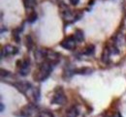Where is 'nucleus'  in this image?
I'll list each match as a JSON object with an SVG mask.
<instances>
[{"instance_id":"2eb2a0df","label":"nucleus","mask_w":126,"mask_h":117,"mask_svg":"<svg viewBox=\"0 0 126 117\" xmlns=\"http://www.w3.org/2000/svg\"><path fill=\"white\" fill-rule=\"evenodd\" d=\"M110 54H109V50L107 49L105 52H104V54H103V58H102V60H103V62H109V60H110V56H109Z\"/></svg>"},{"instance_id":"a211bd4d","label":"nucleus","mask_w":126,"mask_h":117,"mask_svg":"<svg viewBox=\"0 0 126 117\" xmlns=\"http://www.w3.org/2000/svg\"><path fill=\"white\" fill-rule=\"evenodd\" d=\"M93 3H94V0H89V2H88L89 5H92Z\"/></svg>"},{"instance_id":"4468645a","label":"nucleus","mask_w":126,"mask_h":117,"mask_svg":"<svg viewBox=\"0 0 126 117\" xmlns=\"http://www.w3.org/2000/svg\"><path fill=\"white\" fill-rule=\"evenodd\" d=\"M26 40H27V43H26L27 48H28V49H31V48H32V46H33V41H32L31 37H30V36H27V37H26Z\"/></svg>"},{"instance_id":"f8f14e48","label":"nucleus","mask_w":126,"mask_h":117,"mask_svg":"<svg viewBox=\"0 0 126 117\" xmlns=\"http://www.w3.org/2000/svg\"><path fill=\"white\" fill-rule=\"evenodd\" d=\"M36 20H37V14L35 12H32L28 16V19H27L28 22H31V23L34 22V21H36Z\"/></svg>"},{"instance_id":"0eeeda50","label":"nucleus","mask_w":126,"mask_h":117,"mask_svg":"<svg viewBox=\"0 0 126 117\" xmlns=\"http://www.w3.org/2000/svg\"><path fill=\"white\" fill-rule=\"evenodd\" d=\"M15 86L17 87V88L22 92V93H25L27 90H28L30 88V83L28 82H18V83H15Z\"/></svg>"},{"instance_id":"f03ea898","label":"nucleus","mask_w":126,"mask_h":117,"mask_svg":"<svg viewBox=\"0 0 126 117\" xmlns=\"http://www.w3.org/2000/svg\"><path fill=\"white\" fill-rule=\"evenodd\" d=\"M34 110H35V107L32 105H27L21 108V110L20 111V114L22 117H30Z\"/></svg>"},{"instance_id":"20e7f679","label":"nucleus","mask_w":126,"mask_h":117,"mask_svg":"<svg viewBox=\"0 0 126 117\" xmlns=\"http://www.w3.org/2000/svg\"><path fill=\"white\" fill-rule=\"evenodd\" d=\"M61 47L65 49H73L75 48V38L74 37H68L61 43Z\"/></svg>"},{"instance_id":"9d476101","label":"nucleus","mask_w":126,"mask_h":117,"mask_svg":"<svg viewBox=\"0 0 126 117\" xmlns=\"http://www.w3.org/2000/svg\"><path fill=\"white\" fill-rule=\"evenodd\" d=\"M23 5L25 9H32L36 6V0H23Z\"/></svg>"},{"instance_id":"7ed1b4c3","label":"nucleus","mask_w":126,"mask_h":117,"mask_svg":"<svg viewBox=\"0 0 126 117\" xmlns=\"http://www.w3.org/2000/svg\"><path fill=\"white\" fill-rule=\"evenodd\" d=\"M18 49L17 48H15V47H13V46H11V45H6L3 49H2V50H1V58L4 56V54L5 55H10V54H17L18 53Z\"/></svg>"},{"instance_id":"f3484780","label":"nucleus","mask_w":126,"mask_h":117,"mask_svg":"<svg viewBox=\"0 0 126 117\" xmlns=\"http://www.w3.org/2000/svg\"><path fill=\"white\" fill-rule=\"evenodd\" d=\"M70 2H71L72 5H77L80 2V0H70Z\"/></svg>"},{"instance_id":"f257e3e1","label":"nucleus","mask_w":126,"mask_h":117,"mask_svg":"<svg viewBox=\"0 0 126 117\" xmlns=\"http://www.w3.org/2000/svg\"><path fill=\"white\" fill-rule=\"evenodd\" d=\"M50 72H51V65L50 64V62L42 63V65L40 67V70H39V74L36 77L37 80H39V81L45 80L50 76Z\"/></svg>"},{"instance_id":"6ab92c4d","label":"nucleus","mask_w":126,"mask_h":117,"mask_svg":"<svg viewBox=\"0 0 126 117\" xmlns=\"http://www.w3.org/2000/svg\"><path fill=\"white\" fill-rule=\"evenodd\" d=\"M1 111H4V105L1 104Z\"/></svg>"},{"instance_id":"9b49d317","label":"nucleus","mask_w":126,"mask_h":117,"mask_svg":"<svg viewBox=\"0 0 126 117\" xmlns=\"http://www.w3.org/2000/svg\"><path fill=\"white\" fill-rule=\"evenodd\" d=\"M74 38H75V40H76L77 42H79V43L82 42V40H83V33H82V31H81V30H77V31L75 32Z\"/></svg>"},{"instance_id":"6e6552de","label":"nucleus","mask_w":126,"mask_h":117,"mask_svg":"<svg viewBox=\"0 0 126 117\" xmlns=\"http://www.w3.org/2000/svg\"><path fill=\"white\" fill-rule=\"evenodd\" d=\"M92 69L88 68V67H83L81 69H77L74 71V74H80V75H89L91 74Z\"/></svg>"},{"instance_id":"dca6fc26","label":"nucleus","mask_w":126,"mask_h":117,"mask_svg":"<svg viewBox=\"0 0 126 117\" xmlns=\"http://www.w3.org/2000/svg\"><path fill=\"white\" fill-rule=\"evenodd\" d=\"M9 75V73H8V71H6V70H1V77L2 78H4V77H6V76H8Z\"/></svg>"},{"instance_id":"423d86ee","label":"nucleus","mask_w":126,"mask_h":117,"mask_svg":"<svg viewBox=\"0 0 126 117\" xmlns=\"http://www.w3.org/2000/svg\"><path fill=\"white\" fill-rule=\"evenodd\" d=\"M65 102H66V98L61 93L54 95V97L51 100V103L52 104H57V105H63V104H65Z\"/></svg>"},{"instance_id":"1a4fd4ad","label":"nucleus","mask_w":126,"mask_h":117,"mask_svg":"<svg viewBox=\"0 0 126 117\" xmlns=\"http://www.w3.org/2000/svg\"><path fill=\"white\" fill-rule=\"evenodd\" d=\"M78 115H79V110L76 107H70L66 113V117H77Z\"/></svg>"},{"instance_id":"ddd939ff","label":"nucleus","mask_w":126,"mask_h":117,"mask_svg":"<svg viewBox=\"0 0 126 117\" xmlns=\"http://www.w3.org/2000/svg\"><path fill=\"white\" fill-rule=\"evenodd\" d=\"M93 52H94V47L91 45V46H88L86 49V50H85V54H86V55H90V54H93Z\"/></svg>"},{"instance_id":"39448f33","label":"nucleus","mask_w":126,"mask_h":117,"mask_svg":"<svg viewBox=\"0 0 126 117\" xmlns=\"http://www.w3.org/2000/svg\"><path fill=\"white\" fill-rule=\"evenodd\" d=\"M29 63H30L29 59H25L22 62V64L20 66V74L21 76L25 77V76H27L29 74Z\"/></svg>"}]
</instances>
